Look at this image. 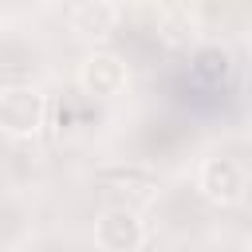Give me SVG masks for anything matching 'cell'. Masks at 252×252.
<instances>
[{
  "mask_svg": "<svg viewBox=\"0 0 252 252\" xmlns=\"http://www.w3.org/2000/svg\"><path fill=\"white\" fill-rule=\"evenodd\" d=\"M47 126V94L39 87H8L0 91V134L12 142H28Z\"/></svg>",
  "mask_w": 252,
  "mask_h": 252,
  "instance_id": "obj_1",
  "label": "cell"
},
{
  "mask_svg": "<svg viewBox=\"0 0 252 252\" xmlns=\"http://www.w3.org/2000/svg\"><path fill=\"white\" fill-rule=\"evenodd\" d=\"M197 189L213 205H240L248 197V169L240 158H228V154L205 158L197 169Z\"/></svg>",
  "mask_w": 252,
  "mask_h": 252,
  "instance_id": "obj_2",
  "label": "cell"
},
{
  "mask_svg": "<svg viewBox=\"0 0 252 252\" xmlns=\"http://www.w3.org/2000/svg\"><path fill=\"white\" fill-rule=\"evenodd\" d=\"M75 83H79V91L91 94V98H118V94H126V87H130V67H126L114 51H91V55L79 63Z\"/></svg>",
  "mask_w": 252,
  "mask_h": 252,
  "instance_id": "obj_3",
  "label": "cell"
},
{
  "mask_svg": "<svg viewBox=\"0 0 252 252\" xmlns=\"http://www.w3.org/2000/svg\"><path fill=\"white\" fill-rule=\"evenodd\" d=\"M94 244L106 252H134L146 244V220L130 205H110L94 220Z\"/></svg>",
  "mask_w": 252,
  "mask_h": 252,
  "instance_id": "obj_4",
  "label": "cell"
},
{
  "mask_svg": "<svg viewBox=\"0 0 252 252\" xmlns=\"http://www.w3.org/2000/svg\"><path fill=\"white\" fill-rule=\"evenodd\" d=\"M118 24V8L110 0H83L75 12H71V28L83 35V39H106Z\"/></svg>",
  "mask_w": 252,
  "mask_h": 252,
  "instance_id": "obj_5",
  "label": "cell"
}]
</instances>
